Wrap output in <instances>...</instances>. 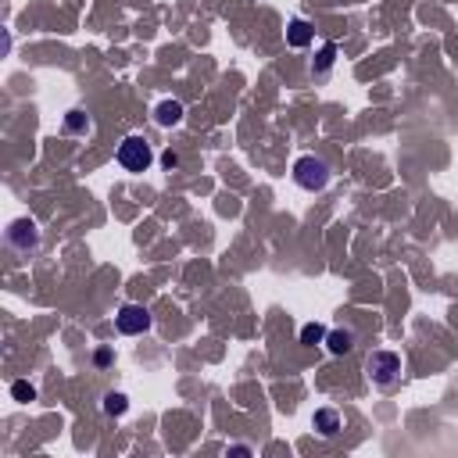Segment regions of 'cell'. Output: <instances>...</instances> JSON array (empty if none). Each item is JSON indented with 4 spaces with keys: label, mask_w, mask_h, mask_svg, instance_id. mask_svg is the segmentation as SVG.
<instances>
[{
    "label": "cell",
    "mask_w": 458,
    "mask_h": 458,
    "mask_svg": "<svg viewBox=\"0 0 458 458\" xmlns=\"http://www.w3.org/2000/svg\"><path fill=\"white\" fill-rule=\"evenodd\" d=\"M11 398H14V401H33V398H36V387H29V383H14V387H11Z\"/></svg>",
    "instance_id": "cell-12"
},
{
    "label": "cell",
    "mask_w": 458,
    "mask_h": 458,
    "mask_svg": "<svg viewBox=\"0 0 458 458\" xmlns=\"http://www.w3.org/2000/svg\"><path fill=\"white\" fill-rule=\"evenodd\" d=\"M366 372H369V380H372V383L390 387V383L401 376V358L394 355V351H372L369 361H366Z\"/></svg>",
    "instance_id": "cell-3"
},
{
    "label": "cell",
    "mask_w": 458,
    "mask_h": 458,
    "mask_svg": "<svg viewBox=\"0 0 458 458\" xmlns=\"http://www.w3.org/2000/svg\"><path fill=\"white\" fill-rule=\"evenodd\" d=\"M125 408H129V401H125V394H118V390H112V394L104 398V412H107V416H122Z\"/></svg>",
    "instance_id": "cell-11"
},
{
    "label": "cell",
    "mask_w": 458,
    "mask_h": 458,
    "mask_svg": "<svg viewBox=\"0 0 458 458\" xmlns=\"http://www.w3.org/2000/svg\"><path fill=\"white\" fill-rule=\"evenodd\" d=\"M162 165H165V168L172 172V168L179 165V154H176V151H165V154H162Z\"/></svg>",
    "instance_id": "cell-15"
},
{
    "label": "cell",
    "mask_w": 458,
    "mask_h": 458,
    "mask_svg": "<svg viewBox=\"0 0 458 458\" xmlns=\"http://www.w3.org/2000/svg\"><path fill=\"white\" fill-rule=\"evenodd\" d=\"M315 430H319L322 437H333L340 430V416L333 412V408H319V412H315Z\"/></svg>",
    "instance_id": "cell-7"
},
{
    "label": "cell",
    "mask_w": 458,
    "mask_h": 458,
    "mask_svg": "<svg viewBox=\"0 0 458 458\" xmlns=\"http://www.w3.org/2000/svg\"><path fill=\"white\" fill-rule=\"evenodd\" d=\"M333 58H337V47H333V43H326V47H322V54H319V72H326L329 65H333Z\"/></svg>",
    "instance_id": "cell-14"
},
{
    "label": "cell",
    "mask_w": 458,
    "mask_h": 458,
    "mask_svg": "<svg viewBox=\"0 0 458 458\" xmlns=\"http://www.w3.org/2000/svg\"><path fill=\"white\" fill-rule=\"evenodd\" d=\"M326 347L333 355H347L355 347V333H351V329H329V333H326Z\"/></svg>",
    "instance_id": "cell-6"
},
{
    "label": "cell",
    "mask_w": 458,
    "mask_h": 458,
    "mask_svg": "<svg viewBox=\"0 0 458 458\" xmlns=\"http://www.w3.org/2000/svg\"><path fill=\"white\" fill-rule=\"evenodd\" d=\"M294 183L301 186V190H308V194L326 190V186H329V165L319 162V157H311V154L297 157V162H294Z\"/></svg>",
    "instance_id": "cell-1"
},
{
    "label": "cell",
    "mask_w": 458,
    "mask_h": 458,
    "mask_svg": "<svg viewBox=\"0 0 458 458\" xmlns=\"http://www.w3.org/2000/svg\"><path fill=\"white\" fill-rule=\"evenodd\" d=\"M118 165L125 168V172H147L151 168V162H154V151H151V144L144 136H125L122 144H118Z\"/></svg>",
    "instance_id": "cell-2"
},
{
    "label": "cell",
    "mask_w": 458,
    "mask_h": 458,
    "mask_svg": "<svg viewBox=\"0 0 458 458\" xmlns=\"http://www.w3.org/2000/svg\"><path fill=\"white\" fill-rule=\"evenodd\" d=\"M115 326H118V333H125V337L147 333V329H151V311L144 305H125L115 315Z\"/></svg>",
    "instance_id": "cell-4"
},
{
    "label": "cell",
    "mask_w": 458,
    "mask_h": 458,
    "mask_svg": "<svg viewBox=\"0 0 458 458\" xmlns=\"http://www.w3.org/2000/svg\"><path fill=\"white\" fill-rule=\"evenodd\" d=\"M326 333H329V329H322L319 322H308V326L301 329V344H308V347H315V344H326Z\"/></svg>",
    "instance_id": "cell-10"
},
{
    "label": "cell",
    "mask_w": 458,
    "mask_h": 458,
    "mask_svg": "<svg viewBox=\"0 0 458 458\" xmlns=\"http://www.w3.org/2000/svg\"><path fill=\"white\" fill-rule=\"evenodd\" d=\"M65 129H68V133L86 129V115H83V112H68V118H65Z\"/></svg>",
    "instance_id": "cell-13"
},
{
    "label": "cell",
    "mask_w": 458,
    "mask_h": 458,
    "mask_svg": "<svg viewBox=\"0 0 458 458\" xmlns=\"http://www.w3.org/2000/svg\"><path fill=\"white\" fill-rule=\"evenodd\" d=\"M287 43H290V47H308V43H311V25L301 22V18H294L290 29H287Z\"/></svg>",
    "instance_id": "cell-9"
},
{
    "label": "cell",
    "mask_w": 458,
    "mask_h": 458,
    "mask_svg": "<svg viewBox=\"0 0 458 458\" xmlns=\"http://www.w3.org/2000/svg\"><path fill=\"white\" fill-rule=\"evenodd\" d=\"M8 244L18 247V251H33L40 244V233H36V222H29V218H18L11 229H8Z\"/></svg>",
    "instance_id": "cell-5"
},
{
    "label": "cell",
    "mask_w": 458,
    "mask_h": 458,
    "mask_svg": "<svg viewBox=\"0 0 458 458\" xmlns=\"http://www.w3.org/2000/svg\"><path fill=\"white\" fill-rule=\"evenodd\" d=\"M154 118H157V125H176L183 118V104L179 101H162V104H157V112H154Z\"/></svg>",
    "instance_id": "cell-8"
}]
</instances>
